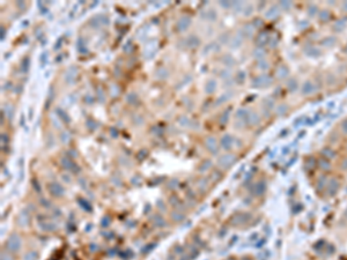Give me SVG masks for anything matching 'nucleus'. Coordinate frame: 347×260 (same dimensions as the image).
I'll list each match as a JSON object with an SVG mask.
<instances>
[{"instance_id":"nucleus-1","label":"nucleus","mask_w":347,"mask_h":260,"mask_svg":"<svg viewBox=\"0 0 347 260\" xmlns=\"http://www.w3.org/2000/svg\"><path fill=\"white\" fill-rule=\"evenodd\" d=\"M22 245V239L17 234H12L6 240V248L9 252H19Z\"/></svg>"},{"instance_id":"nucleus-2","label":"nucleus","mask_w":347,"mask_h":260,"mask_svg":"<svg viewBox=\"0 0 347 260\" xmlns=\"http://www.w3.org/2000/svg\"><path fill=\"white\" fill-rule=\"evenodd\" d=\"M60 164L63 166L64 169L67 170V171H71L73 173H78L80 171V166L76 164L74 162V160L70 156H65V157H61L60 160Z\"/></svg>"},{"instance_id":"nucleus-3","label":"nucleus","mask_w":347,"mask_h":260,"mask_svg":"<svg viewBox=\"0 0 347 260\" xmlns=\"http://www.w3.org/2000/svg\"><path fill=\"white\" fill-rule=\"evenodd\" d=\"M47 190H49V192H50V194H51L52 197L55 198H61L64 197V194H65V189H64V186L60 184V183H58V181H52V183H50L49 185H47Z\"/></svg>"},{"instance_id":"nucleus-4","label":"nucleus","mask_w":347,"mask_h":260,"mask_svg":"<svg viewBox=\"0 0 347 260\" xmlns=\"http://www.w3.org/2000/svg\"><path fill=\"white\" fill-rule=\"evenodd\" d=\"M16 223L21 228H26V227L29 225V223H30V215H29V212H28L27 209H23V210H21L20 213H19V215L16 217Z\"/></svg>"},{"instance_id":"nucleus-5","label":"nucleus","mask_w":347,"mask_h":260,"mask_svg":"<svg viewBox=\"0 0 347 260\" xmlns=\"http://www.w3.org/2000/svg\"><path fill=\"white\" fill-rule=\"evenodd\" d=\"M191 22H192V20H191V17H190L189 15H183L181 16L179 19H178V21L176 22V29H177V31H186L188 30V28L191 26Z\"/></svg>"},{"instance_id":"nucleus-6","label":"nucleus","mask_w":347,"mask_h":260,"mask_svg":"<svg viewBox=\"0 0 347 260\" xmlns=\"http://www.w3.org/2000/svg\"><path fill=\"white\" fill-rule=\"evenodd\" d=\"M38 225L43 231H55L57 230V224L52 221H49L45 216L42 217V221H38Z\"/></svg>"},{"instance_id":"nucleus-7","label":"nucleus","mask_w":347,"mask_h":260,"mask_svg":"<svg viewBox=\"0 0 347 260\" xmlns=\"http://www.w3.org/2000/svg\"><path fill=\"white\" fill-rule=\"evenodd\" d=\"M205 147H206V149L208 150L211 154H213V155H215V154L217 153V150H219V147H217V141L214 137H208V138L206 139L205 140Z\"/></svg>"},{"instance_id":"nucleus-8","label":"nucleus","mask_w":347,"mask_h":260,"mask_svg":"<svg viewBox=\"0 0 347 260\" xmlns=\"http://www.w3.org/2000/svg\"><path fill=\"white\" fill-rule=\"evenodd\" d=\"M76 75H78V68L75 66L70 67L65 73V82L67 84H72L76 80Z\"/></svg>"},{"instance_id":"nucleus-9","label":"nucleus","mask_w":347,"mask_h":260,"mask_svg":"<svg viewBox=\"0 0 347 260\" xmlns=\"http://www.w3.org/2000/svg\"><path fill=\"white\" fill-rule=\"evenodd\" d=\"M184 43H185V46L189 49H197L200 45V40L197 35H190L185 38Z\"/></svg>"},{"instance_id":"nucleus-10","label":"nucleus","mask_w":347,"mask_h":260,"mask_svg":"<svg viewBox=\"0 0 347 260\" xmlns=\"http://www.w3.org/2000/svg\"><path fill=\"white\" fill-rule=\"evenodd\" d=\"M234 161H235V157H234L233 155H223V156H221V157L219 158V162H217V163H219V166H220L227 169V168H229V166L233 164Z\"/></svg>"},{"instance_id":"nucleus-11","label":"nucleus","mask_w":347,"mask_h":260,"mask_svg":"<svg viewBox=\"0 0 347 260\" xmlns=\"http://www.w3.org/2000/svg\"><path fill=\"white\" fill-rule=\"evenodd\" d=\"M55 112H56V114H57V117L60 119V122H63L64 124H70V123H71V117H70V114L67 113L65 110H63L61 108L57 107L55 109Z\"/></svg>"},{"instance_id":"nucleus-12","label":"nucleus","mask_w":347,"mask_h":260,"mask_svg":"<svg viewBox=\"0 0 347 260\" xmlns=\"http://www.w3.org/2000/svg\"><path fill=\"white\" fill-rule=\"evenodd\" d=\"M155 78L159 80H167L169 78V71L166 67H159L155 71Z\"/></svg>"},{"instance_id":"nucleus-13","label":"nucleus","mask_w":347,"mask_h":260,"mask_svg":"<svg viewBox=\"0 0 347 260\" xmlns=\"http://www.w3.org/2000/svg\"><path fill=\"white\" fill-rule=\"evenodd\" d=\"M152 220H153L154 225H155V227H158V228H163V227H166L167 225L166 220L162 217L161 214H155V215H153Z\"/></svg>"},{"instance_id":"nucleus-14","label":"nucleus","mask_w":347,"mask_h":260,"mask_svg":"<svg viewBox=\"0 0 347 260\" xmlns=\"http://www.w3.org/2000/svg\"><path fill=\"white\" fill-rule=\"evenodd\" d=\"M76 50H78V52L81 53V55H85V53L88 52V47H87L86 42H85V40H83L82 37H79L78 41H76Z\"/></svg>"},{"instance_id":"nucleus-15","label":"nucleus","mask_w":347,"mask_h":260,"mask_svg":"<svg viewBox=\"0 0 347 260\" xmlns=\"http://www.w3.org/2000/svg\"><path fill=\"white\" fill-rule=\"evenodd\" d=\"M201 17L206 21H211L213 22L217 19V13L214 9H208V11H205L204 13H201Z\"/></svg>"},{"instance_id":"nucleus-16","label":"nucleus","mask_w":347,"mask_h":260,"mask_svg":"<svg viewBox=\"0 0 347 260\" xmlns=\"http://www.w3.org/2000/svg\"><path fill=\"white\" fill-rule=\"evenodd\" d=\"M221 146L223 147L225 150H229L233 146V139L230 135H225L223 138L221 139Z\"/></svg>"},{"instance_id":"nucleus-17","label":"nucleus","mask_w":347,"mask_h":260,"mask_svg":"<svg viewBox=\"0 0 347 260\" xmlns=\"http://www.w3.org/2000/svg\"><path fill=\"white\" fill-rule=\"evenodd\" d=\"M126 102L130 105H138L139 104V96L137 93H130L126 95Z\"/></svg>"},{"instance_id":"nucleus-18","label":"nucleus","mask_w":347,"mask_h":260,"mask_svg":"<svg viewBox=\"0 0 347 260\" xmlns=\"http://www.w3.org/2000/svg\"><path fill=\"white\" fill-rule=\"evenodd\" d=\"M78 204H79L80 207H81L83 210H86V212H91V210H93V207H91L90 202L88 200H86L85 198H78Z\"/></svg>"},{"instance_id":"nucleus-19","label":"nucleus","mask_w":347,"mask_h":260,"mask_svg":"<svg viewBox=\"0 0 347 260\" xmlns=\"http://www.w3.org/2000/svg\"><path fill=\"white\" fill-rule=\"evenodd\" d=\"M170 216H171V220H173L174 222H177V223L183 222V221L185 220V215H184L183 212H181V210H175V212H173V213L170 214Z\"/></svg>"},{"instance_id":"nucleus-20","label":"nucleus","mask_w":347,"mask_h":260,"mask_svg":"<svg viewBox=\"0 0 347 260\" xmlns=\"http://www.w3.org/2000/svg\"><path fill=\"white\" fill-rule=\"evenodd\" d=\"M215 89H217V82H215V80H208L205 86V91L207 94H213L214 91H215Z\"/></svg>"},{"instance_id":"nucleus-21","label":"nucleus","mask_w":347,"mask_h":260,"mask_svg":"<svg viewBox=\"0 0 347 260\" xmlns=\"http://www.w3.org/2000/svg\"><path fill=\"white\" fill-rule=\"evenodd\" d=\"M21 70L23 73H28L30 70V58L29 57H24L22 61H21Z\"/></svg>"},{"instance_id":"nucleus-22","label":"nucleus","mask_w":347,"mask_h":260,"mask_svg":"<svg viewBox=\"0 0 347 260\" xmlns=\"http://www.w3.org/2000/svg\"><path fill=\"white\" fill-rule=\"evenodd\" d=\"M211 166H212V162L209 161V160H205V161H203L200 163V166L198 168V171H199V172H205V171H207V170L211 168Z\"/></svg>"},{"instance_id":"nucleus-23","label":"nucleus","mask_w":347,"mask_h":260,"mask_svg":"<svg viewBox=\"0 0 347 260\" xmlns=\"http://www.w3.org/2000/svg\"><path fill=\"white\" fill-rule=\"evenodd\" d=\"M86 126H87V128H88L89 131L94 132V131L96 130L97 127H99V123L95 122L94 119L88 118V119H87V122H86Z\"/></svg>"},{"instance_id":"nucleus-24","label":"nucleus","mask_w":347,"mask_h":260,"mask_svg":"<svg viewBox=\"0 0 347 260\" xmlns=\"http://www.w3.org/2000/svg\"><path fill=\"white\" fill-rule=\"evenodd\" d=\"M101 23H102V21H101V15L95 16V17H93V19L89 21V26H90L91 28H94V29H97Z\"/></svg>"},{"instance_id":"nucleus-25","label":"nucleus","mask_w":347,"mask_h":260,"mask_svg":"<svg viewBox=\"0 0 347 260\" xmlns=\"http://www.w3.org/2000/svg\"><path fill=\"white\" fill-rule=\"evenodd\" d=\"M32 189L35 190V192H37V193H41V192H42V186H41L38 179H36V178L32 179Z\"/></svg>"},{"instance_id":"nucleus-26","label":"nucleus","mask_w":347,"mask_h":260,"mask_svg":"<svg viewBox=\"0 0 347 260\" xmlns=\"http://www.w3.org/2000/svg\"><path fill=\"white\" fill-rule=\"evenodd\" d=\"M178 123H179V125H182V126H190L191 120H190L186 116H181V117L178 118Z\"/></svg>"},{"instance_id":"nucleus-27","label":"nucleus","mask_w":347,"mask_h":260,"mask_svg":"<svg viewBox=\"0 0 347 260\" xmlns=\"http://www.w3.org/2000/svg\"><path fill=\"white\" fill-rule=\"evenodd\" d=\"M37 257H38V254L36 251H29L28 253L24 254V260H36Z\"/></svg>"},{"instance_id":"nucleus-28","label":"nucleus","mask_w":347,"mask_h":260,"mask_svg":"<svg viewBox=\"0 0 347 260\" xmlns=\"http://www.w3.org/2000/svg\"><path fill=\"white\" fill-rule=\"evenodd\" d=\"M96 96H97V101L101 103H103L104 101H105V95H104V91H103L102 88H99L97 90H96Z\"/></svg>"},{"instance_id":"nucleus-29","label":"nucleus","mask_w":347,"mask_h":260,"mask_svg":"<svg viewBox=\"0 0 347 260\" xmlns=\"http://www.w3.org/2000/svg\"><path fill=\"white\" fill-rule=\"evenodd\" d=\"M40 204L42 207H44V208H51L52 207V204L50 202V200H47L46 198H41Z\"/></svg>"},{"instance_id":"nucleus-30","label":"nucleus","mask_w":347,"mask_h":260,"mask_svg":"<svg viewBox=\"0 0 347 260\" xmlns=\"http://www.w3.org/2000/svg\"><path fill=\"white\" fill-rule=\"evenodd\" d=\"M4 111H5V113L8 116V118L12 119L13 113H14V108H13L12 105H9V104H7V105H6V108H5Z\"/></svg>"},{"instance_id":"nucleus-31","label":"nucleus","mask_w":347,"mask_h":260,"mask_svg":"<svg viewBox=\"0 0 347 260\" xmlns=\"http://www.w3.org/2000/svg\"><path fill=\"white\" fill-rule=\"evenodd\" d=\"M83 101H85V103H86V104H94V101H95V99H94V96H93V95H90V94H87V95H85V97H83Z\"/></svg>"},{"instance_id":"nucleus-32","label":"nucleus","mask_w":347,"mask_h":260,"mask_svg":"<svg viewBox=\"0 0 347 260\" xmlns=\"http://www.w3.org/2000/svg\"><path fill=\"white\" fill-rule=\"evenodd\" d=\"M47 60H49V58H47V52H43V53L41 55V58H40V61H41L42 67L45 66V64L47 63Z\"/></svg>"},{"instance_id":"nucleus-33","label":"nucleus","mask_w":347,"mask_h":260,"mask_svg":"<svg viewBox=\"0 0 347 260\" xmlns=\"http://www.w3.org/2000/svg\"><path fill=\"white\" fill-rule=\"evenodd\" d=\"M177 186H178V179H176V178L171 179V181H169V184H168V187H169L170 190L177 189Z\"/></svg>"},{"instance_id":"nucleus-34","label":"nucleus","mask_w":347,"mask_h":260,"mask_svg":"<svg viewBox=\"0 0 347 260\" xmlns=\"http://www.w3.org/2000/svg\"><path fill=\"white\" fill-rule=\"evenodd\" d=\"M110 217L109 216H104L101 220V225H102L103 228H107V227H109V224H110Z\"/></svg>"},{"instance_id":"nucleus-35","label":"nucleus","mask_w":347,"mask_h":260,"mask_svg":"<svg viewBox=\"0 0 347 260\" xmlns=\"http://www.w3.org/2000/svg\"><path fill=\"white\" fill-rule=\"evenodd\" d=\"M60 139H61V141H63L64 143H66V142L68 141V140H70V134L67 133V132H65V131H64L63 133L60 134Z\"/></svg>"},{"instance_id":"nucleus-36","label":"nucleus","mask_w":347,"mask_h":260,"mask_svg":"<svg viewBox=\"0 0 347 260\" xmlns=\"http://www.w3.org/2000/svg\"><path fill=\"white\" fill-rule=\"evenodd\" d=\"M147 150L146 149H141L140 152L138 153V155H137V157H138V160H142V158H145L147 156Z\"/></svg>"},{"instance_id":"nucleus-37","label":"nucleus","mask_w":347,"mask_h":260,"mask_svg":"<svg viewBox=\"0 0 347 260\" xmlns=\"http://www.w3.org/2000/svg\"><path fill=\"white\" fill-rule=\"evenodd\" d=\"M132 42H131V41H127L126 42V44H125V45H124V51L125 52H131L132 51Z\"/></svg>"},{"instance_id":"nucleus-38","label":"nucleus","mask_w":347,"mask_h":260,"mask_svg":"<svg viewBox=\"0 0 347 260\" xmlns=\"http://www.w3.org/2000/svg\"><path fill=\"white\" fill-rule=\"evenodd\" d=\"M8 141H9V137H8L6 133H1V143H2V145H4V143L5 145H7Z\"/></svg>"},{"instance_id":"nucleus-39","label":"nucleus","mask_w":347,"mask_h":260,"mask_svg":"<svg viewBox=\"0 0 347 260\" xmlns=\"http://www.w3.org/2000/svg\"><path fill=\"white\" fill-rule=\"evenodd\" d=\"M155 248V244H148V245H146V246H145V248H142V253H148V252H150V250H152V248Z\"/></svg>"},{"instance_id":"nucleus-40","label":"nucleus","mask_w":347,"mask_h":260,"mask_svg":"<svg viewBox=\"0 0 347 260\" xmlns=\"http://www.w3.org/2000/svg\"><path fill=\"white\" fill-rule=\"evenodd\" d=\"M156 204H158V208H159V209H162L163 212H166V210H167V207H166V205H164V202H163V201L159 200L158 202H156Z\"/></svg>"},{"instance_id":"nucleus-41","label":"nucleus","mask_w":347,"mask_h":260,"mask_svg":"<svg viewBox=\"0 0 347 260\" xmlns=\"http://www.w3.org/2000/svg\"><path fill=\"white\" fill-rule=\"evenodd\" d=\"M61 44H63V37H59V38L57 40V42H56L53 49H55V50H58V49H59V45L61 46Z\"/></svg>"},{"instance_id":"nucleus-42","label":"nucleus","mask_w":347,"mask_h":260,"mask_svg":"<svg viewBox=\"0 0 347 260\" xmlns=\"http://www.w3.org/2000/svg\"><path fill=\"white\" fill-rule=\"evenodd\" d=\"M6 38V29L4 27L0 28V40L4 41Z\"/></svg>"},{"instance_id":"nucleus-43","label":"nucleus","mask_w":347,"mask_h":260,"mask_svg":"<svg viewBox=\"0 0 347 260\" xmlns=\"http://www.w3.org/2000/svg\"><path fill=\"white\" fill-rule=\"evenodd\" d=\"M22 89H23V88H22L21 84H16V86H14V90H15L16 95H20L21 91H22Z\"/></svg>"},{"instance_id":"nucleus-44","label":"nucleus","mask_w":347,"mask_h":260,"mask_svg":"<svg viewBox=\"0 0 347 260\" xmlns=\"http://www.w3.org/2000/svg\"><path fill=\"white\" fill-rule=\"evenodd\" d=\"M110 134L114 137V138H117L118 137V131H117V128H115V127H111L110 128Z\"/></svg>"},{"instance_id":"nucleus-45","label":"nucleus","mask_w":347,"mask_h":260,"mask_svg":"<svg viewBox=\"0 0 347 260\" xmlns=\"http://www.w3.org/2000/svg\"><path fill=\"white\" fill-rule=\"evenodd\" d=\"M1 260H12V257L9 256L8 253L2 252L1 253Z\"/></svg>"},{"instance_id":"nucleus-46","label":"nucleus","mask_w":347,"mask_h":260,"mask_svg":"<svg viewBox=\"0 0 347 260\" xmlns=\"http://www.w3.org/2000/svg\"><path fill=\"white\" fill-rule=\"evenodd\" d=\"M135 118H137V120H135L134 123H135L137 125H140V124L142 123V118L140 117V116H138V114H135Z\"/></svg>"},{"instance_id":"nucleus-47","label":"nucleus","mask_w":347,"mask_h":260,"mask_svg":"<svg viewBox=\"0 0 347 260\" xmlns=\"http://www.w3.org/2000/svg\"><path fill=\"white\" fill-rule=\"evenodd\" d=\"M138 177H139V176H137V178H132V181H132L133 184H137V181L139 183V181H141V179H140V178H138Z\"/></svg>"},{"instance_id":"nucleus-48","label":"nucleus","mask_w":347,"mask_h":260,"mask_svg":"<svg viewBox=\"0 0 347 260\" xmlns=\"http://www.w3.org/2000/svg\"><path fill=\"white\" fill-rule=\"evenodd\" d=\"M67 177H68L67 175H63V179H65L67 183H70V181H71V178H67Z\"/></svg>"},{"instance_id":"nucleus-49","label":"nucleus","mask_w":347,"mask_h":260,"mask_svg":"<svg viewBox=\"0 0 347 260\" xmlns=\"http://www.w3.org/2000/svg\"><path fill=\"white\" fill-rule=\"evenodd\" d=\"M244 260H245V259H244ZM247 260H248V259H247Z\"/></svg>"},{"instance_id":"nucleus-50","label":"nucleus","mask_w":347,"mask_h":260,"mask_svg":"<svg viewBox=\"0 0 347 260\" xmlns=\"http://www.w3.org/2000/svg\"><path fill=\"white\" fill-rule=\"evenodd\" d=\"M230 260H232V259H230Z\"/></svg>"}]
</instances>
